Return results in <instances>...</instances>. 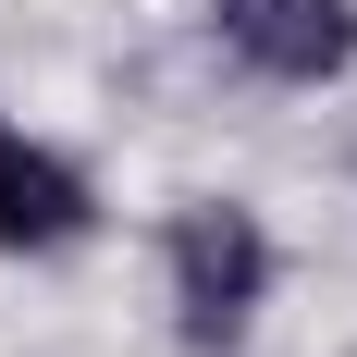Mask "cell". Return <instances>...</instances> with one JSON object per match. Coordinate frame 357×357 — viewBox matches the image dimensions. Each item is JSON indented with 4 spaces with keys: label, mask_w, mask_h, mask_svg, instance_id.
Here are the masks:
<instances>
[{
    "label": "cell",
    "mask_w": 357,
    "mask_h": 357,
    "mask_svg": "<svg viewBox=\"0 0 357 357\" xmlns=\"http://www.w3.org/2000/svg\"><path fill=\"white\" fill-rule=\"evenodd\" d=\"M284 296V247L247 197H173L160 210V308L185 357H247Z\"/></svg>",
    "instance_id": "6da1fadb"
},
{
    "label": "cell",
    "mask_w": 357,
    "mask_h": 357,
    "mask_svg": "<svg viewBox=\"0 0 357 357\" xmlns=\"http://www.w3.org/2000/svg\"><path fill=\"white\" fill-rule=\"evenodd\" d=\"M99 173L74 160L62 136H25V123H0V259L13 271H50V259H86L99 247Z\"/></svg>",
    "instance_id": "7a4b0ae2"
},
{
    "label": "cell",
    "mask_w": 357,
    "mask_h": 357,
    "mask_svg": "<svg viewBox=\"0 0 357 357\" xmlns=\"http://www.w3.org/2000/svg\"><path fill=\"white\" fill-rule=\"evenodd\" d=\"M222 62L259 74V86H345L357 74V0H210Z\"/></svg>",
    "instance_id": "3957f363"
}]
</instances>
